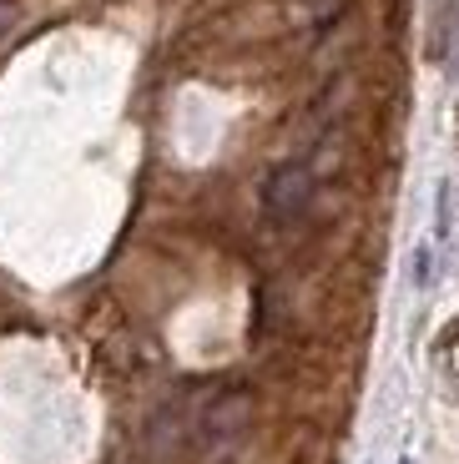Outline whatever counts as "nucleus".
Listing matches in <instances>:
<instances>
[{
  "mask_svg": "<svg viewBox=\"0 0 459 464\" xmlns=\"http://www.w3.org/2000/svg\"><path fill=\"white\" fill-rule=\"evenodd\" d=\"M268 212L273 218H293V212L303 208V198H308V172L303 167H283V172H273V182H268Z\"/></svg>",
  "mask_w": 459,
  "mask_h": 464,
  "instance_id": "obj_1",
  "label": "nucleus"
},
{
  "mask_svg": "<svg viewBox=\"0 0 459 464\" xmlns=\"http://www.w3.org/2000/svg\"><path fill=\"white\" fill-rule=\"evenodd\" d=\"M459 41V0H435V31H429V56L449 61Z\"/></svg>",
  "mask_w": 459,
  "mask_h": 464,
  "instance_id": "obj_2",
  "label": "nucleus"
},
{
  "mask_svg": "<svg viewBox=\"0 0 459 464\" xmlns=\"http://www.w3.org/2000/svg\"><path fill=\"white\" fill-rule=\"evenodd\" d=\"M435 283V247H414V288Z\"/></svg>",
  "mask_w": 459,
  "mask_h": 464,
  "instance_id": "obj_3",
  "label": "nucleus"
},
{
  "mask_svg": "<svg viewBox=\"0 0 459 464\" xmlns=\"http://www.w3.org/2000/svg\"><path fill=\"white\" fill-rule=\"evenodd\" d=\"M435 222H439V243H449V232H454V227H449V182H439V208H435Z\"/></svg>",
  "mask_w": 459,
  "mask_h": 464,
  "instance_id": "obj_4",
  "label": "nucleus"
},
{
  "mask_svg": "<svg viewBox=\"0 0 459 464\" xmlns=\"http://www.w3.org/2000/svg\"><path fill=\"white\" fill-rule=\"evenodd\" d=\"M21 25V5L15 0H0V35H11Z\"/></svg>",
  "mask_w": 459,
  "mask_h": 464,
  "instance_id": "obj_5",
  "label": "nucleus"
},
{
  "mask_svg": "<svg viewBox=\"0 0 459 464\" xmlns=\"http://www.w3.org/2000/svg\"><path fill=\"white\" fill-rule=\"evenodd\" d=\"M399 464H414V459H399Z\"/></svg>",
  "mask_w": 459,
  "mask_h": 464,
  "instance_id": "obj_6",
  "label": "nucleus"
}]
</instances>
